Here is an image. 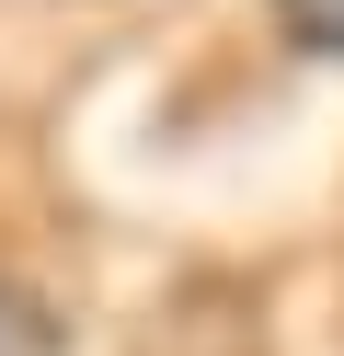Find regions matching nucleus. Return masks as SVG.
Here are the masks:
<instances>
[{
	"mask_svg": "<svg viewBox=\"0 0 344 356\" xmlns=\"http://www.w3.org/2000/svg\"><path fill=\"white\" fill-rule=\"evenodd\" d=\"M0 356H69L58 299H46V287H23V276H0Z\"/></svg>",
	"mask_w": 344,
	"mask_h": 356,
	"instance_id": "obj_1",
	"label": "nucleus"
},
{
	"mask_svg": "<svg viewBox=\"0 0 344 356\" xmlns=\"http://www.w3.org/2000/svg\"><path fill=\"white\" fill-rule=\"evenodd\" d=\"M275 24H287V47L344 58V0H275Z\"/></svg>",
	"mask_w": 344,
	"mask_h": 356,
	"instance_id": "obj_2",
	"label": "nucleus"
}]
</instances>
